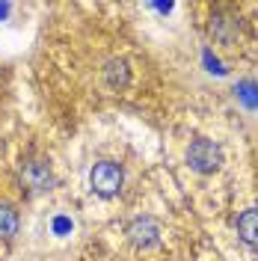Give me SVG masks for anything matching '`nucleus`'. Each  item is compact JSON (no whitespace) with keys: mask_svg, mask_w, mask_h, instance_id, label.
Instances as JSON below:
<instances>
[{"mask_svg":"<svg viewBox=\"0 0 258 261\" xmlns=\"http://www.w3.org/2000/svg\"><path fill=\"white\" fill-rule=\"evenodd\" d=\"M122 181H125V172H122V166L116 161H98L89 169V184L101 196H116L119 187H122Z\"/></svg>","mask_w":258,"mask_h":261,"instance_id":"nucleus-1","label":"nucleus"},{"mask_svg":"<svg viewBox=\"0 0 258 261\" xmlns=\"http://www.w3.org/2000/svg\"><path fill=\"white\" fill-rule=\"evenodd\" d=\"M211 39L220 42L223 48H231V45L241 39V21L231 15L228 9L214 12V18H211Z\"/></svg>","mask_w":258,"mask_h":261,"instance_id":"nucleus-2","label":"nucleus"},{"mask_svg":"<svg viewBox=\"0 0 258 261\" xmlns=\"http://www.w3.org/2000/svg\"><path fill=\"white\" fill-rule=\"evenodd\" d=\"M187 161L193 163L196 169H214L220 163V148L211 140H196L193 146L187 148Z\"/></svg>","mask_w":258,"mask_h":261,"instance_id":"nucleus-3","label":"nucleus"},{"mask_svg":"<svg viewBox=\"0 0 258 261\" xmlns=\"http://www.w3.org/2000/svg\"><path fill=\"white\" fill-rule=\"evenodd\" d=\"M238 234L241 241H246L249 246H258V211H243L238 217Z\"/></svg>","mask_w":258,"mask_h":261,"instance_id":"nucleus-4","label":"nucleus"}]
</instances>
